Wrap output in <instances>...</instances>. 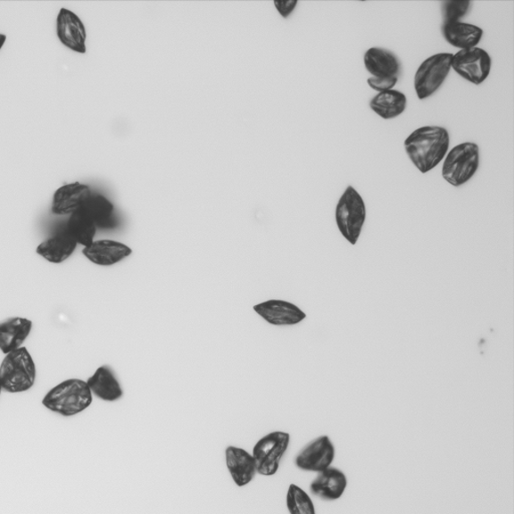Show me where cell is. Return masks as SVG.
I'll use <instances>...</instances> for the list:
<instances>
[{"instance_id": "6da1fadb", "label": "cell", "mask_w": 514, "mask_h": 514, "mask_svg": "<svg viewBox=\"0 0 514 514\" xmlns=\"http://www.w3.org/2000/svg\"><path fill=\"white\" fill-rule=\"evenodd\" d=\"M404 148L413 165L426 174L444 162L450 150V134L444 127L423 126L407 137Z\"/></svg>"}, {"instance_id": "7a4b0ae2", "label": "cell", "mask_w": 514, "mask_h": 514, "mask_svg": "<svg viewBox=\"0 0 514 514\" xmlns=\"http://www.w3.org/2000/svg\"><path fill=\"white\" fill-rule=\"evenodd\" d=\"M93 403V394L87 382L80 379L63 381L46 393L43 405L64 417L82 413Z\"/></svg>"}, {"instance_id": "3957f363", "label": "cell", "mask_w": 514, "mask_h": 514, "mask_svg": "<svg viewBox=\"0 0 514 514\" xmlns=\"http://www.w3.org/2000/svg\"><path fill=\"white\" fill-rule=\"evenodd\" d=\"M36 379L35 361L26 347L5 355L0 365V380L4 391L12 394L29 391Z\"/></svg>"}, {"instance_id": "277c9868", "label": "cell", "mask_w": 514, "mask_h": 514, "mask_svg": "<svg viewBox=\"0 0 514 514\" xmlns=\"http://www.w3.org/2000/svg\"><path fill=\"white\" fill-rule=\"evenodd\" d=\"M479 164L478 145L464 142L448 151L442 165V177L453 187H460L477 174Z\"/></svg>"}, {"instance_id": "5b68a950", "label": "cell", "mask_w": 514, "mask_h": 514, "mask_svg": "<svg viewBox=\"0 0 514 514\" xmlns=\"http://www.w3.org/2000/svg\"><path fill=\"white\" fill-rule=\"evenodd\" d=\"M367 209L363 197L352 187L344 190L336 206L335 219L342 236L356 245L366 222Z\"/></svg>"}, {"instance_id": "8992f818", "label": "cell", "mask_w": 514, "mask_h": 514, "mask_svg": "<svg viewBox=\"0 0 514 514\" xmlns=\"http://www.w3.org/2000/svg\"><path fill=\"white\" fill-rule=\"evenodd\" d=\"M453 54L439 53L422 62L414 76V90L418 99L430 98L444 86L452 70Z\"/></svg>"}, {"instance_id": "52a82bcc", "label": "cell", "mask_w": 514, "mask_h": 514, "mask_svg": "<svg viewBox=\"0 0 514 514\" xmlns=\"http://www.w3.org/2000/svg\"><path fill=\"white\" fill-rule=\"evenodd\" d=\"M291 435L286 432L276 431L262 437L253 447V457L257 473L272 477L278 472L281 458L286 452Z\"/></svg>"}, {"instance_id": "ba28073f", "label": "cell", "mask_w": 514, "mask_h": 514, "mask_svg": "<svg viewBox=\"0 0 514 514\" xmlns=\"http://www.w3.org/2000/svg\"><path fill=\"white\" fill-rule=\"evenodd\" d=\"M452 68L468 82L479 86L492 72L493 59L484 48H468L453 54Z\"/></svg>"}, {"instance_id": "9c48e42d", "label": "cell", "mask_w": 514, "mask_h": 514, "mask_svg": "<svg viewBox=\"0 0 514 514\" xmlns=\"http://www.w3.org/2000/svg\"><path fill=\"white\" fill-rule=\"evenodd\" d=\"M335 455L332 440L324 435L311 441L295 457V465L302 470L319 473L331 468Z\"/></svg>"}, {"instance_id": "30bf717a", "label": "cell", "mask_w": 514, "mask_h": 514, "mask_svg": "<svg viewBox=\"0 0 514 514\" xmlns=\"http://www.w3.org/2000/svg\"><path fill=\"white\" fill-rule=\"evenodd\" d=\"M56 36L60 42L69 50L86 54L87 52V30L85 24L79 16L68 10L61 8L56 18Z\"/></svg>"}, {"instance_id": "8fae6325", "label": "cell", "mask_w": 514, "mask_h": 514, "mask_svg": "<svg viewBox=\"0 0 514 514\" xmlns=\"http://www.w3.org/2000/svg\"><path fill=\"white\" fill-rule=\"evenodd\" d=\"M257 315L273 326H294L307 318L297 305L281 300H270L253 307Z\"/></svg>"}, {"instance_id": "7c38bea8", "label": "cell", "mask_w": 514, "mask_h": 514, "mask_svg": "<svg viewBox=\"0 0 514 514\" xmlns=\"http://www.w3.org/2000/svg\"><path fill=\"white\" fill-rule=\"evenodd\" d=\"M91 195V188L86 184L74 182L62 185L53 196L52 212L55 215L74 214Z\"/></svg>"}, {"instance_id": "4fadbf2b", "label": "cell", "mask_w": 514, "mask_h": 514, "mask_svg": "<svg viewBox=\"0 0 514 514\" xmlns=\"http://www.w3.org/2000/svg\"><path fill=\"white\" fill-rule=\"evenodd\" d=\"M83 253L96 265L111 267L130 256L132 249L119 241L102 239L94 240L90 245L84 247Z\"/></svg>"}, {"instance_id": "5bb4252c", "label": "cell", "mask_w": 514, "mask_h": 514, "mask_svg": "<svg viewBox=\"0 0 514 514\" xmlns=\"http://www.w3.org/2000/svg\"><path fill=\"white\" fill-rule=\"evenodd\" d=\"M348 486L345 474L336 468H328L319 472L318 477L312 480L311 493L321 501L334 502L339 500Z\"/></svg>"}, {"instance_id": "9a60e30c", "label": "cell", "mask_w": 514, "mask_h": 514, "mask_svg": "<svg viewBox=\"0 0 514 514\" xmlns=\"http://www.w3.org/2000/svg\"><path fill=\"white\" fill-rule=\"evenodd\" d=\"M225 460L228 469L235 484L244 487L254 479L256 466L251 453L243 448L229 446L225 450Z\"/></svg>"}, {"instance_id": "2e32d148", "label": "cell", "mask_w": 514, "mask_h": 514, "mask_svg": "<svg viewBox=\"0 0 514 514\" xmlns=\"http://www.w3.org/2000/svg\"><path fill=\"white\" fill-rule=\"evenodd\" d=\"M365 69L373 78H398L401 62L387 48L373 46L364 55Z\"/></svg>"}, {"instance_id": "e0dca14e", "label": "cell", "mask_w": 514, "mask_h": 514, "mask_svg": "<svg viewBox=\"0 0 514 514\" xmlns=\"http://www.w3.org/2000/svg\"><path fill=\"white\" fill-rule=\"evenodd\" d=\"M32 329V321L26 318L14 317L0 323V351L4 355L22 348Z\"/></svg>"}, {"instance_id": "ac0fdd59", "label": "cell", "mask_w": 514, "mask_h": 514, "mask_svg": "<svg viewBox=\"0 0 514 514\" xmlns=\"http://www.w3.org/2000/svg\"><path fill=\"white\" fill-rule=\"evenodd\" d=\"M441 30L446 42L460 51L477 47L484 37V29L463 21L444 22Z\"/></svg>"}, {"instance_id": "d6986e66", "label": "cell", "mask_w": 514, "mask_h": 514, "mask_svg": "<svg viewBox=\"0 0 514 514\" xmlns=\"http://www.w3.org/2000/svg\"><path fill=\"white\" fill-rule=\"evenodd\" d=\"M77 245L76 241L64 231L43 241L37 247V253L46 261L58 264L69 260L75 253Z\"/></svg>"}, {"instance_id": "ffe728a7", "label": "cell", "mask_w": 514, "mask_h": 514, "mask_svg": "<svg viewBox=\"0 0 514 514\" xmlns=\"http://www.w3.org/2000/svg\"><path fill=\"white\" fill-rule=\"evenodd\" d=\"M87 384L93 395L101 400L114 402L123 396V390L114 373L107 366H102L88 377Z\"/></svg>"}, {"instance_id": "44dd1931", "label": "cell", "mask_w": 514, "mask_h": 514, "mask_svg": "<svg viewBox=\"0 0 514 514\" xmlns=\"http://www.w3.org/2000/svg\"><path fill=\"white\" fill-rule=\"evenodd\" d=\"M407 103V96L404 93L390 90L377 94L369 102V108L380 118L392 120L403 114Z\"/></svg>"}, {"instance_id": "7402d4cb", "label": "cell", "mask_w": 514, "mask_h": 514, "mask_svg": "<svg viewBox=\"0 0 514 514\" xmlns=\"http://www.w3.org/2000/svg\"><path fill=\"white\" fill-rule=\"evenodd\" d=\"M66 231L78 245L86 247L94 241L96 225L79 209V211L70 215Z\"/></svg>"}, {"instance_id": "603a6c76", "label": "cell", "mask_w": 514, "mask_h": 514, "mask_svg": "<svg viewBox=\"0 0 514 514\" xmlns=\"http://www.w3.org/2000/svg\"><path fill=\"white\" fill-rule=\"evenodd\" d=\"M86 215L95 223V225H102L107 223L111 220L114 206L110 203L107 198L102 195H91L86 201V203L80 208Z\"/></svg>"}, {"instance_id": "cb8c5ba5", "label": "cell", "mask_w": 514, "mask_h": 514, "mask_svg": "<svg viewBox=\"0 0 514 514\" xmlns=\"http://www.w3.org/2000/svg\"><path fill=\"white\" fill-rule=\"evenodd\" d=\"M286 506L289 514H317L315 504L310 495L295 485L288 487Z\"/></svg>"}, {"instance_id": "d4e9b609", "label": "cell", "mask_w": 514, "mask_h": 514, "mask_svg": "<svg viewBox=\"0 0 514 514\" xmlns=\"http://www.w3.org/2000/svg\"><path fill=\"white\" fill-rule=\"evenodd\" d=\"M444 22L461 21L471 10L472 3L469 0H450L442 3Z\"/></svg>"}, {"instance_id": "484cf974", "label": "cell", "mask_w": 514, "mask_h": 514, "mask_svg": "<svg viewBox=\"0 0 514 514\" xmlns=\"http://www.w3.org/2000/svg\"><path fill=\"white\" fill-rule=\"evenodd\" d=\"M398 83V78H373L367 79V84L373 91L379 93L394 90Z\"/></svg>"}, {"instance_id": "4316f807", "label": "cell", "mask_w": 514, "mask_h": 514, "mask_svg": "<svg viewBox=\"0 0 514 514\" xmlns=\"http://www.w3.org/2000/svg\"><path fill=\"white\" fill-rule=\"evenodd\" d=\"M297 4H299L297 0H275V3H273L278 13L285 19L293 13Z\"/></svg>"}, {"instance_id": "83f0119b", "label": "cell", "mask_w": 514, "mask_h": 514, "mask_svg": "<svg viewBox=\"0 0 514 514\" xmlns=\"http://www.w3.org/2000/svg\"><path fill=\"white\" fill-rule=\"evenodd\" d=\"M6 39H7V37L5 35L0 34V51H2V48L5 45Z\"/></svg>"}, {"instance_id": "f1b7e54d", "label": "cell", "mask_w": 514, "mask_h": 514, "mask_svg": "<svg viewBox=\"0 0 514 514\" xmlns=\"http://www.w3.org/2000/svg\"><path fill=\"white\" fill-rule=\"evenodd\" d=\"M3 384H2V380H0V395H2V392H3Z\"/></svg>"}]
</instances>
